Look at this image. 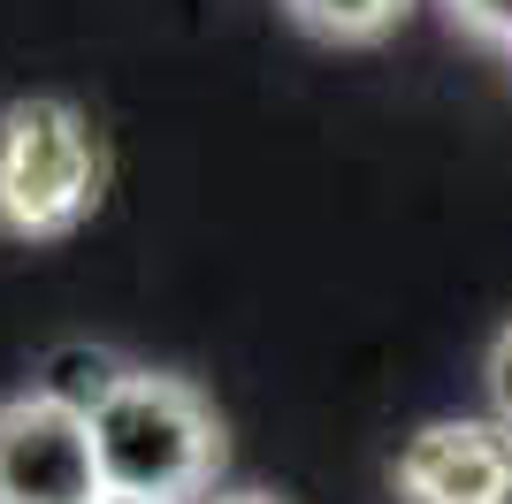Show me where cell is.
<instances>
[{
    "label": "cell",
    "mask_w": 512,
    "mask_h": 504,
    "mask_svg": "<svg viewBox=\"0 0 512 504\" xmlns=\"http://www.w3.org/2000/svg\"><path fill=\"white\" fill-rule=\"evenodd\" d=\"M100 451L92 420L23 390L0 405V504H100Z\"/></svg>",
    "instance_id": "cell-3"
},
{
    "label": "cell",
    "mask_w": 512,
    "mask_h": 504,
    "mask_svg": "<svg viewBox=\"0 0 512 504\" xmlns=\"http://www.w3.org/2000/svg\"><path fill=\"white\" fill-rule=\"evenodd\" d=\"M482 382H490V413L512 428V321L490 336V359H482Z\"/></svg>",
    "instance_id": "cell-8"
},
{
    "label": "cell",
    "mask_w": 512,
    "mask_h": 504,
    "mask_svg": "<svg viewBox=\"0 0 512 504\" xmlns=\"http://www.w3.org/2000/svg\"><path fill=\"white\" fill-rule=\"evenodd\" d=\"M100 504H153V497H115V489H107V497Z\"/></svg>",
    "instance_id": "cell-10"
},
{
    "label": "cell",
    "mask_w": 512,
    "mask_h": 504,
    "mask_svg": "<svg viewBox=\"0 0 512 504\" xmlns=\"http://www.w3.org/2000/svg\"><path fill=\"white\" fill-rule=\"evenodd\" d=\"M123 375H130L123 352H107V344H62V352H46V375L31 382V390L92 420L107 398H115V382H123Z\"/></svg>",
    "instance_id": "cell-5"
},
{
    "label": "cell",
    "mask_w": 512,
    "mask_h": 504,
    "mask_svg": "<svg viewBox=\"0 0 512 504\" xmlns=\"http://www.w3.org/2000/svg\"><path fill=\"white\" fill-rule=\"evenodd\" d=\"M291 16L314 31V39H337V46H375L406 23L413 0H283Z\"/></svg>",
    "instance_id": "cell-6"
},
{
    "label": "cell",
    "mask_w": 512,
    "mask_h": 504,
    "mask_svg": "<svg viewBox=\"0 0 512 504\" xmlns=\"http://www.w3.org/2000/svg\"><path fill=\"white\" fill-rule=\"evenodd\" d=\"M207 504H283V497H268V489H222V497H207Z\"/></svg>",
    "instance_id": "cell-9"
},
{
    "label": "cell",
    "mask_w": 512,
    "mask_h": 504,
    "mask_svg": "<svg viewBox=\"0 0 512 504\" xmlns=\"http://www.w3.org/2000/svg\"><path fill=\"white\" fill-rule=\"evenodd\" d=\"M398 504H512V428L497 413L421 420L390 459Z\"/></svg>",
    "instance_id": "cell-4"
},
{
    "label": "cell",
    "mask_w": 512,
    "mask_h": 504,
    "mask_svg": "<svg viewBox=\"0 0 512 504\" xmlns=\"http://www.w3.org/2000/svg\"><path fill=\"white\" fill-rule=\"evenodd\" d=\"M107 199V146L77 100L31 92L0 107V237H77Z\"/></svg>",
    "instance_id": "cell-2"
},
{
    "label": "cell",
    "mask_w": 512,
    "mask_h": 504,
    "mask_svg": "<svg viewBox=\"0 0 512 504\" xmlns=\"http://www.w3.org/2000/svg\"><path fill=\"white\" fill-rule=\"evenodd\" d=\"M92 451H100V482L115 497L199 504L230 459V436H222V413L184 375L130 367L115 398L92 413Z\"/></svg>",
    "instance_id": "cell-1"
},
{
    "label": "cell",
    "mask_w": 512,
    "mask_h": 504,
    "mask_svg": "<svg viewBox=\"0 0 512 504\" xmlns=\"http://www.w3.org/2000/svg\"><path fill=\"white\" fill-rule=\"evenodd\" d=\"M451 31H467L474 46L490 54H512V0H444Z\"/></svg>",
    "instance_id": "cell-7"
}]
</instances>
